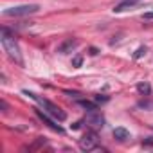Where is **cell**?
<instances>
[{
    "label": "cell",
    "instance_id": "cell-1",
    "mask_svg": "<svg viewBox=\"0 0 153 153\" xmlns=\"http://www.w3.org/2000/svg\"><path fill=\"white\" fill-rule=\"evenodd\" d=\"M0 43H2L4 51L7 52V56L16 63V65H24V58L20 52V47L15 40V34H11L6 27H2V36H0Z\"/></svg>",
    "mask_w": 153,
    "mask_h": 153
},
{
    "label": "cell",
    "instance_id": "cell-2",
    "mask_svg": "<svg viewBox=\"0 0 153 153\" xmlns=\"http://www.w3.org/2000/svg\"><path fill=\"white\" fill-rule=\"evenodd\" d=\"M24 94L25 96H29V97H33L34 101H38L42 106H43V110L49 114V115H52L54 119H58L59 123H63L65 119H67V114L58 106V105H54V103H51L49 99H43V97H40V96H36V94H33V92H29V90H24Z\"/></svg>",
    "mask_w": 153,
    "mask_h": 153
},
{
    "label": "cell",
    "instance_id": "cell-3",
    "mask_svg": "<svg viewBox=\"0 0 153 153\" xmlns=\"http://www.w3.org/2000/svg\"><path fill=\"white\" fill-rule=\"evenodd\" d=\"M40 11V6L38 4H24V6H16V7H9V9H4V16H29V15H34Z\"/></svg>",
    "mask_w": 153,
    "mask_h": 153
},
{
    "label": "cell",
    "instance_id": "cell-4",
    "mask_svg": "<svg viewBox=\"0 0 153 153\" xmlns=\"http://www.w3.org/2000/svg\"><path fill=\"white\" fill-rule=\"evenodd\" d=\"M79 148L83 151H92V149H97L99 148V139H97V133L94 131H87L81 139H79Z\"/></svg>",
    "mask_w": 153,
    "mask_h": 153
},
{
    "label": "cell",
    "instance_id": "cell-5",
    "mask_svg": "<svg viewBox=\"0 0 153 153\" xmlns=\"http://www.w3.org/2000/svg\"><path fill=\"white\" fill-rule=\"evenodd\" d=\"M87 124H90L92 128H103L105 126V117L97 112V110H94V112H88V115H87Z\"/></svg>",
    "mask_w": 153,
    "mask_h": 153
},
{
    "label": "cell",
    "instance_id": "cell-6",
    "mask_svg": "<svg viewBox=\"0 0 153 153\" xmlns=\"http://www.w3.org/2000/svg\"><path fill=\"white\" fill-rule=\"evenodd\" d=\"M36 115H38V117H40V119H42V121H43V123L49 126V128H52V130H54V131H58V133H63V128H61L59 124H56V123H54V121L49 117V114H47V112L36 110Z\"/></svg>",
    "mask_w": 153,
    "mask_h": 153
},
{
    "label": "cell",
    "instance_id": "cell-7",
    "mask_svg": "<svg viewBox=\"0 0 153 153\" xmlns=\"http://www.w3.org/2000/svg\"><path fill=\"white\" fill-rule=\"evenodd\" d=\"M76 47H78V40H76V38H68V40H65L61 45H58V51H56V52H59V54H68V52H72Z\"/></svg>",
    "mask_w": 153,
    "mask_h": 153
},
{
    "label": "cell",
    "instance_id": "cell-8",
    "mask_svg": "<svg viewBox=\"0 0 153 153\" xmlns=\"http://www.w3.org/2000/svg\"><path fill=\"white\" fill-rule=\"evenodd\" d=\"M45 142H47V140H45V137H38L33 144L24 146V148H22V151H38L40 148H43V146H45Z\"/></svg>",
    "mask_w": 153,
    "mask_h": 153
},
{
    "label": "cell",
    "instance_id": "cell-9",
    "mask_svg": "<svg viewBox=\"0 0 153 153\" xmlns=\"http://www.w3.org/2000/svg\"><path fill=\"white\" fill-rule=\"evenodd\" d=\"M114 139H117L119 142H124V140H128L130 139V131L126 130V128H115L114 130Z\"/></svg>",
    "mask_w": 153,
    "mask_h": 153
},
{
    "label": "cell",
    "instance_id": "cell-10",
    "mask_svg": "<svg viewBox=\"0 0 153 153\" xmlns=\"http://www.w3.org/2000/svg\"><path fill=\"white\" fill-rule=\"evenodd\" d=\"M137 92H139L140 96H149V94H151V85H149L148 81H142V83L137 85Z\"/></svg>",
    "mask_w": 153,
    "mask_h": 153
},
{
    "label": "cell",
    "instance_id": "cell-11",
    "mask_svg": "<svg viewBox=\"0 0 153 153\" xmlns=\"http://www.w3.org/2000/svg\"><path fill=\"white\" fill-rule=\"evenodd\" d=\"M79 105H81L83 108H87L88 112H94V110H97V105H96V103H92V101H85V99H81V101H79Z\"/></svg>",
    "mask_w": 153,
    "mask_h": 153
},
{
    "label": "cell",
    "instance_id": "cell-12",
    "mask_svg": "<svg viewBox=\"0 0 153 153\" xmlns=\"http://www.w3.org/2000/svg\"><path fill=\"white\" fill-rule=\"evenodd\" d=\"M146 52H148V49L144 47V45H140L137 51H135V54H133V59H139V58H142V56H146Z\"/></svg>",
    "mask_w": 153,
    "mask_h": 153
},
{
    "label": "cell",
    "instance_id": "cell-13",
    "mask_svg": "<svg viewBox=\"0 0 153 153\" xmlns=\"http://www.w3.org/2000/svg\"><path fill=\"white\" fill-rule=\"evenodd\" d=\"M137 106L139 108H144V110H153V101H140Z\"/></svg>",
    "mask_w": 153,
    "mask_h": 153
},
{
    "label": "cell",
    "instance_id": "cell-14",
    "mask_svg": "<svg viewBox=\"0 0 153 153\" xmlns=\"http://www.w3.org/2000/svg\"><path fill=\"white\" fill-rule=\"evenodd\" d=\"M81 65H83V56H74V58H72V67L78 68V67H81Z\"/></svg>",
    "mask_w": 153,
    "mask_h": 153
},
{
    "label": "cell",
    "instance_id": "cell-15",
    "mask_svg": "<svg viewBox=\"0 0 153 153\" xmlns=\"http://www.w3.org/2000/svg\"><path fill=\"white\" fill-rule=\"evenodd\" d=\"M142 148H153V137H148L142 140Z\"/></svg>",
    "mask_w": 153,
    "mask_h": 153
},
{
    "label": "cell",
    "instance_id": "cell-16",
    "mask_svg": "<svg viewBox=\"0 0 153 153\" xmlns=\"http://www.w3.org/2000/svg\"><path fill=\"white\" fill-rule=\"evenodd\" d=\"M0 108H2V112H4V114L7 112V103H6L4 99H2V101H0Z\"/></svg>",
    "mask_w": 153,
    "mask_h": 153
},
{
    "label": "cell",
    "instance_id": "cell-17",
    "mask_svg": "<svg viewBox=\"0 0 153 153\" xmlns=\"http://www.w3.org/2000/svg\"><path fill=\"white\" fill-rule=\"evenodd\" d=\"M96 101H101V103H105V101H108V97H106V96H96Z\"/></svg>",
    "mask_w": 153,
    "mask_h": 153
},
{
    "label": "cell",
    "instance_id": "cell-18",
    "mask_svg": "<svg viewBox=\"0 0 153 153\" xmlns=\"http://www.w3.org/2000/svg\"><path fill=\"white\" fill-rule=\"evenodd\" d=\"M142 18H144V20H153V13H144Z\"/></svg>",
    "mask_w": 153,
    "mask_h": 153
},
{
    "label": "cell",
    "instance_id": "cell-19",
    "mask_svg": "<svg viewBox=\"0 0 153 153\" xmlns=\"http://www.w3.org/2000/svg\"><path fill=\"white\" fill-rule=\"evenodd\" d=\"M79 126H81V123H76V124H72V130H78Z\"/></svg>",
    "mask_w": 153,
    "mask_h": 153
},
{
    "label": "cell",
    "instance_id": "cell-20",
    "mask_svg": "<svg viewBox=\"0 0 153 153\" xmlns=\"http://www.w3.org/2000/svg\"><path fill=\"white\" fill-rule=\"evenodd\" d=\"M90 54H94V56H96V54H97V49H96V47H92V49H90Z\"/></svg>",
    "mask_w": 153,
    "mask_h": 153
},
{
    "label": "cell",
    "instance_id": "cell-21",
    "mask_svg": "<svg viewBox=\"0 0 153 153\" xmlns=\"http://www.w3.org/2000/svg\"><path fill=\"white\" fill-rule=\"evenodd\" d=\"M126 2H131V4H139L140 0H126Z\"/></svg>",
    "mask_w": 153,
    "mask_h": 153
},
{
    "label": "cell",
    "instance_id": "cell-22",
    "mask_svg": "<svg viewBox=\"0 0 153 153\" xmlns=\"http://www.w3.org/2000/svg\"><path fill=\"white\" fill-rule=\"evenodd\" d=\"M151 128H153V126H151Z\"/></svg>",
    "mask_w": 153,
    "mask_h": 153
}]
</instances>
